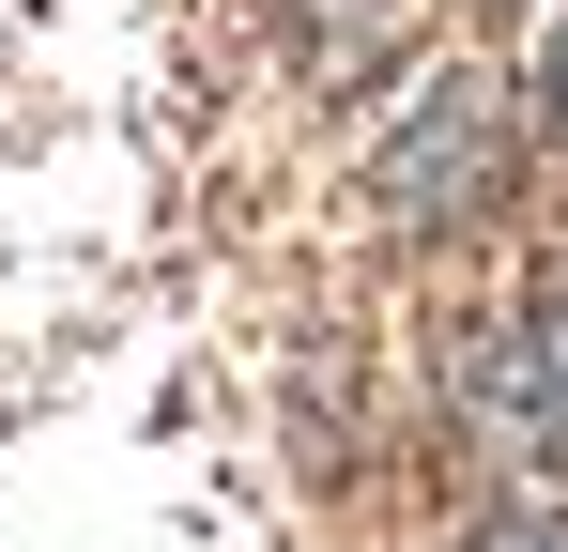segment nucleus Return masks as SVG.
Wrapping results in <instances>:
<instances>
[{"instance_id":"nucleus-2","label":"nucleus","mask_w":568,"mask_h":552,"mask_svg":"<svg viewBox=\"0 0 568 552\" xmlns=\"http://www.w3.org/2000/svg\"><path fill=\"white\" fill-rule=\"evenodd\" d=\"M523 368H538V415H554V446H568V276L523 307Z\"/></svg>"},{"instance_id":"nucleus-3","label":"nucleus","mask_w":568,"mask_h":552,"mask_svg":"<svg viewBox=\"0 0 568 552\" xmlns=\"http://www.w3.org/2000/svg\"><path fill=\"white\" fill-rule=\"evenodd\" d=\"M462 552H568V507H538V491H507V507H476Z\"/></svg>"},{"instance_id":"nucleus-4","label":"nucleus","mask_w":568,"mask_h":552,"mask_svg":"<svg viewBox=\"0 0 568 552\" xmlns=\"http://www.w3.org/2000/svg\"><path fill=\"white\" fill-rule=\"evenodd\" d=\"M538 123H554V154H568V0H554V31H538Z\"/></svg>"},{"instance_id":"nucleus-1","label":"nucleus","mask_w":568,"mask_h":552,"mask_svg":"<svg viewBox=\"0 0 568 552\" xmlns=\"http://www.w3.org/2000/svg\"><path fill=\"white\" fill-rule=\"evenodd\" d=\"M507 184H523V139H507V92L476 78V62H446V78L384 123V154H369V200L399 231H476Z\"/></svg>"}]
</instances>
